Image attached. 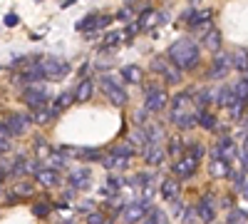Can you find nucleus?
Listing matches in <instances>:
<instances>
[{"instance_id": "obj_1", "label": "nucleus", "mask_w": 248, "mask_h": 224, "mask_svg": "<svg viewBox=\"0 0 248 224\" xmlns=\"http://www.w3.org/2000/svg\"><path fill=\"white\" fill-rule=\"evenodd\" d=\"M169 60L179 70H194L199 65V45L191 37H181L169 48Z\"/></svg>"}, {"instance_id": "obj_2", "label": "nucleus", "mask_w": 248, "mask_h": 224, "mask_svg": "<svg viewBox=\"0 0 248 224\" xmlns=\"http://www.w3.org/2000/svg\"><path fill=\"white\" fill-rule=\"evenodd\" d=\"M99 83H102V90H105V95L109 97L112 105H117V107L127 105V90L122 87V83H117V80L109 77V75H102Z\"/></svg>"}, {"instance_id": "obj_3", "label": "nucleus", "mask_w": 248, "mask_h": 224, "mask_svg": "<svg viewBox=\"0 0 248 224\" xmlns=\"http://www.w3.org/2000/svg\"><path fill=\"white\" fill-rule=\"evenodd\" d=\"M47 87L43 85V83H35V85H30L25 92H23V100H25V105L35 112V110H43L45 107V103H47Z\"/></svg>"}, {"instance_id": "obj_4", "label": "nucleus", "mask_w": 248, "mask_h": 224, "mask_svg": "<svg viewBox=\"0 0 248 224\" xmlns=\"http://www.w3.org/2000/svg\"><path fill=\"white\" fill-rule=\"evenodd\" d=\"M149 202H144V199H139V202H129L127 207L122 209V222L124 224H139L144 217L149 214Z\"/></svg>"}, {"instance_id": "obj_5", "label": "nucleus", "mask_w": 248, "mask_h": 224, "mask_svg": "<svg viewBox=\"0 0 248 224\" xmlns=\"http://www.w3.org/2000/svg\"><path fill=\"white\" fill-rule=\"evenodd\" d=\"M40 65H43L45 77H50V80H62L70 72V63H67V60H62V57H45Z\"/></svg>"}, {"instance_id": "obj_6", "label": "nucleus", "mask_w": 248, "mask_h": 224, "mask_svg": "<svg viewBox=\"0 0 248 224\" xmlns=\"http://www.w3.org/2000/svg\"><path fill=\"white\" fill-rule=\"evenodd\" d=\"M236 142L231 139V137H223V139H218V145L214 147V159H223V162H231L236 159Z\"/></svg>"}, {"instance_id": "obj_7", "label": "nucleus", "mask_w": 248, "mask_h": 224, "mask_svg": "<svg viewBox=\"0 0 248 224\" xmlns=\"http://www.w3.org/2000/svg\"><path fill=\"white\" fill-rule=\"evenodd\" d=\"M231 68H233V57L229 52H218L216 60H214V65H211V70H209V77H226Z\"/></svg>"}, {"instance_id": "obj_8", "label": "nucleus", "mask_w": 248, "mask_h": 224, "mask_svg": "<svg viewBox=\"0 0 248 224\" xmlns=\"http://www.w3.org/2000/svg\"><path fill=\"white\" fill-rule=\"evenodd\" d=\"M196 165H199V159L191 157V155H186V157H179L174 165H171V172L176 177H191L196 172Z\"/></svg>"}, {"instance_id": "obj_9", "label": "nucleus", "mask_w": 248, "mask_h": 224, "mask_svg": "<svg viewBox=\"0 0 248 224\" xmlns=\"http://www.w3.org/2000/svg\"><path fill=\"white\" fill-rule=\"evenodd\" d=\"M167 103H169V95L164 92L161 87H156V90H152V92L147 95V103H144V110H147V112H159V110L167 107Z\"/></svg>"}, {"instance_id": "obj_10", "label": "nucleus", "mask_w": 248, "mask_h": 224, "mask_svg": "<svg viewBox=\"0 0 248 224\" xmlns=\"http://www.w3.org/2000/svg\"><path fill=\"white\" fill-rule=\"evenodd\" d=\"M30 122H32L30 115L15 112V115H10V117L5 120V127H8V132H10V137H13V135H23V132L30 127Z\"/></svg>"}, {"instance_id": "obj_11", "label": "nucleus", "mask_w": 248, "mask_h": 224, "mask_svg": "<svg viewBox=\"0 0 248 224\" xmlns=\"http://www.w3.org/2000/svg\"><path fill=\"white\" fill-rule=\"evenodd\" d=\"M171 122L179 130H191L196 125V115L191 112V107H184V110H171Z\"/></svg>"}, {"instance_id": "obj_12", "label": "nucleus", "mask_w": 248, "mask_h": 224, "mask_svg": "<svg viewBox=\"0 0 248 224\" xmlns=\"http://www.w3.org/2000/svg\"><path fill=\"white\" fill-rule=\"evenodd\" d=\"M109 23V15H99V13H92L87 17H82L77 23V30L85 33V30H97V28H105Z\"/></svg>"}, {"instance_id": "obj_13", "label": "nucleus", "mask_w": 248, "mask_h": 224, "mask_svg": "<svg viewBox=\"0 0 248 224\" xmlns=\"http://www.w3.org/2000/svg\"><path fill=\"white\" fill-rule=\"evenodd\" d=\"M194 209H196L199 219L206 222V224L216 219V207H214V199H211V197H201V199H199V205H196Z\"/></svg>"}, {"instance_id": "obj_14", "label": "nucleus", "mask_w": 248, "mask_h": 224, "mask_svg": "<svg viewBox=\"0 0 248 224\" xmlns=\"http://www.w3.org/2000/svg\"><path fill=\"white\" fill-rule=\"evenodd\" d=\"M241 103V100H238V95H236V90L233 87H229V85H223L218 92H216V105L218 107H236Z\"/></svg>"}, {"instance_id": "obj_15", "label": "nucleus", "mask_w": 248, "mask_h": 224, "mask_svg": "<svg viewBox=\"0 0 248 224\" xmlns=\"http://www.w3.org/2000/svg\"><path fill=\"white\" fill-rule=\"evenodd\" d=\"M90 185H92V172H90L87 167L70 172V187H72V190H87Z\"/></svg>"}, {"instance_id": "obj_16", "label": "nucleus", "mask_w": 248, "mask_h": 224, "mask_svg": "<svg viewBox=\"0 0 248 224\" xmlns=\"http://www.w3.org/2000/svg\"><path fill=\"white\" fill-rule=\"evenodd\" d=\"M164 157H167V150H164L161 145H147L144 147V159H147V165H152V167L161 165Z\"/></svg>"}, {"instance_id": "obj_17", "label": "nucleus", "mask_w": 248, "mask_h": 224, "mask_svg": "<svg viewBox=\"0 0 248 224\" xmlns=\"http://www.w3.org/2000/svg\"><path fill=\"white\" fill-rule=\"evenodd\" d=\"M94 92V80L92 77H82L79 85H77V92H75V100L77 103H87Z\"/></svg>"}, {"instance_id": "obj_18", "label": "nucleus", "mask_w": 248, "mask_h": 224, "mask_svg": "<svg viewBox=\"0 0 248 224\" xmlns=\"http://www.w3.org/2000/svg\"><path fill=\"white\" fill-rule=\"evenodd\" d=\"M159 192H161V197L167 199V202H174V199H179V192H181V185L176 179H164L161 182V187H159Z\"/></svg>"}, {"instance_id": "obj_19", "label": "nucleus", "mask_w": 248, "mask_h": 224, "mask_svg": "<svg viewBox=\"0 0 248 224\" xmlns=\"http://www.w3.org/2000/svg\"><path fill=\"white\" fill-rule=\"evenodd\" d=\"M201 43H203V48H206V50H211V52H218V50H221V33H218L216 28H209V30L203 33Z\"/></svg>"}, {"instance_id": "obj_20", "label": "nucleus", "mask_w": 248, "mask_h": 224, "mask_svg": "<svg viewBox=\"0 0 248 224\" xmlns=\"http://www.w3.org/2000/svg\"><path fill=\"white\" fill-rule=\"evenodd\" d=\"M159 23H164V15L156 13V10H144V13L139 15V20H137L139 28H154V25H159Z\"/></svg>"}, {"instance_id": "obj_21", "label": "nucleus", "mask_w": 248, "mask_h": 224, "mask_svg": "<svg viewBox=\"0 0 248 224\" xmlns=\"http://www.w3.org/2000/svg\"><path fill=\"white\" fill-rule=\"evenodd\" d=\"M35 179H37L43 187H55V185H60V172L43 167V170H40V172L35 174Z\"/></svg>"}, {"instance_id": "obj_22", "label": "nucleus", "mask_w": 248, "mask_h": 224, "mask_svg": "<svg viewBox=\"0 0 248 224\" xmlns=\"http://www.w3.org/2000/svg\"><path fill=\"white\" fill-rule=\"evenodd\" d=\"M32 182H15V187H13V192L8 194V202H15V199H20V197H32Z\"/></svg>"}, {"instance_id": "obj_23", "label": "nucleus", "mask_w": 248, "mask_h": 224, "mask_svg": "<svg viewBox=\"0 0 248 224\" xmlns=\"http://www.w3.org/2000/svg\"><path fill=\"white\" fill-rule=\"evenodd\" d=\"M209 172H211L214 177H231L233 167L229 165V162H223V159H211V162H209Z\"/></svg>"}, {"instance_id": "obj_24", "label": "nucleus", "mask_w": 248, "mask_h": 224, "mask_svg": "<svg viewBox=\"0 0 248 224\" xmlns=\"http://www.w3.org/2000/svg\"><path fill=\"white\" fill-rule=\"evenodd\" d=\"M107 170H114V172H122V170H127L129 167V159H124V157H119V155H109V157H105V162H102Z\"/></svg>"}, {"instance_id": "obj_25", "label": "nucleus", "mask_w": 248, "mask_h": 224, "mask_svg": "<svg viewBox=\"0 0 248 224\" xmlns=\"http://www.w3.org/2000/svg\"><path fill=\"white\" fill-rule=\"evenodd\" d=\"M122 77L127 80V83H141V80H144V70L137 68V65H124L122 68Z\"/></svg>"}, {"instance_id": "obj_26", "label": "nucleus", "mask_w": 248, "mask_h": 224, "mask_svg": "<svg viewBox=\"0 0 248 224\" xmlns=\"http://www.w3.org/2000/svg\"><path fill=\"white\" fill-rule=\"evenodd\" d=\"M196 125H201L203 130H216L218 125H216V117L209 112V110H201L199 115H196Z\"/></svg>"}, {"instance_id": "obj_27", "label": "nucleus", "mask_w": 248, "mask_h": 224, "mask_svg": "<svg viewBox=\"0 0 248 224\" xmlns=\"http://www.w3.org/2000/svg\"><path fill=\"white\" fill-rule=\"evenodd\" d=\"M231 57H233V68H236V70L248 72V50H246V48H238Z\"/></svg>"}, {"instance_id": "obj_28", "label": "nucleus", "mask_w": 248, "mask_h": 224, "mask_svg": "<svg viewBox=\"0 0 248 224\" xmlns=\"http://www.w3.org/2000/svg\"><path fill=\"white\" fill-rule=\"evenodd\" d=\"M72 100H75V97H72V95H70V92H60V95H57V97H55V105H52V107H50V110H52V115H55V117H57V115H60V112H62V110H65V107H67V105H70V103H72Z\"/></svg>"}, {"instance_id": "obj_29", "label": "nucleus", "mask_w": 248, "mask_h": 224, "mask_svg": "<svg viewBox=\"0 0 248 224\" xmlns=\"http://www.w3.org/2000/svg\"><path fill=\"white\" fill-rule=\"evenodd\" d=\"M184 107H191V95L189 92H179L171 97V110H184Z\"/></svg>"}, {"instance_id": "obj_30", "label": "nucleus", "mask_w": 248, "mask_h": 224, "mask_svg": "<svg viewBox=\"0 0 248 224\" xmlns=\"http://www.w3.org/2000/svg\"><path fill=\"white\" fill-rule=\"evenodd\" d=\"M164 80H167V83H171V85L181 83V70H179L174 63H169V65H167V70H164Z\"/></svg>"}, {"instance_id": "obj_31", "label": "nucleus", "mask_w": 248, "mask_h": 224, "mask_svg": "<svg viewBox=\"0 0 248 224\" xmlns=\"http://www.w3.org/2000/svg\"><path fill=\"white\" fill-rule=\"evenodd\" d=\"M52 117H55V115H52L50 107H43V110H35V112H32V122H37V125H47Z\"/></svg>"}, {"instance_id": "obj_32", "label": "nucleus", "mask_w": 248, "mask_h": 224, "mask_svg": "<svg viewBox=\"0 0 248 224\" xmlns=\"http://www.w3.org/2000/svg\"><path fill=\"white\" fill-rule=\"evenodd\" d=\"M28 165H30V159L28 157H17L15 162H13V165H10V174H25L28 172Z\"/></svg>"}, {"instance_id": "obj_33", "label": "nucleus", "mask_w": 248, "mask_h": 224, "mask_svg": "<svg viewBox=\"0 0 248 224\" xmlns=\"http://www.w3.org/2000/svg\"><path fill=\"white\" fill-rule=\"evenodd\" d=\"M124 37H127V35H124V30H112V33H107V37H105V48H117Z\"/></svg>"}, {"instance_id": "obj_34", "label": "nucleus", "mask_w": 248, "mask_h": 224, "mask_svg": "<svg viewBox=\"0 0 248 224\" xmlns=\"http://www.w3.org/2000/svg\"><path fill=\"white\" fill-rule=\"evenodd\" d=\"M134 152H137V147L132 145V139H129V142H124V145H119V147H114V150H112V155H119V157H124V159H129V157H132Z\"/></svg>"}, {"instance_id": "obj_35", "label": "nucleus", "mask_w": 248, "mask_h": 224, "mask_svg": "<svg viewBox=\"0 0 248 224\" xmlns=\"http://www.w3.org/2000/svg\"><path fill=\"white\" fill-rule=\"evenodd\" d=\"M211 17H214V13H211V10H201V13H196L191 28H203V25H209V23H211Z\"/></svg>"}, {"instance_id": "obj_36", "label": "nucleus", "mask_w": 248, "mask_h": 224, "mask_svg": "<svg viewBox=\"0 0 248 224\" xmlns=\"http://www.w3.org/2000/svg\"><path fill=\"white\" fill-rule=\"evenodd\" d=\"M10 150V132L5 127V122H0V155Z\"/></svg>"}, {"instance_id": "obj_37", "label": "nucleus", "mask_w": 248, "mask_h": 224, "mask_svg": "<svg viewBox=\"0 0 248 224\" xmlns=\"http://www.w3.org/2000/svg\"><path fill=\"white\" fill-rule=\"evenodd\" d=\"M50 209H52V207H50V202H47V199H40V202H35L32 214H35V217H47Z\"/></svg>"}, {"instance_id": "obj_38", "label": "nucleus", "mask_w": 248, "mask_h": 224, "mask_svg": "<svg viewBox=\"0 0 248 224\" xmlns=\"http://www.w3.org/2000/svg\"><path fill=\"white\" fill-rule=\"evenodd\" d=\"M65 165H67V159L62 157V155H55V152H52V155H50V159H47V170H55V172H57V170H62Z\"/></svg>"}, {"instance_id": "obj_39", "label": "nucleus", "mask_w": 248, "mask_h": 224, "mask_svg": "<svg viewBox=\"0 0 248 224\" xmlns=\"http://www.w3.org/2000/svg\"><path fill=\"white\" fill-rule=\"evenodd\" d=\"M233 90H236V95H238L241 103H248V77H246V80H238V83L233 85Z\"/></svg>"}, {"instance_id": "obj_40", "label": "nucleus", "mask_w": 248, "mask_h": 224, "mask_svg": "<svg viewBox=\"0 0 248 224\" xmlns=\"http://www.w3.org/2000/svg\"><path fill=\"white\" fill-rule=\"evenodd\" d=\"M164 219H167V217H164V212H159V209H149V214L141 219V224H161Z\"/></svg>"}, {"instance_id": "obj_41", "label": "nucleus", "mask_w": 248, "mask_h": 224, "mask_svg": "<svg viewBox=\"0 0 248 224\" xmlns=\"http://www.w3.org/2000/svg\"><path fill=\"white\" fill-rule=\"evenodd\" d=\"M211 100H216V95H214L211 90H201V92L196 95V105H199V107H206Z\"/></svg>"}, {"instance_id": "obj_42", "label": "nucleus", "mask_w": 248, "mask_h": 224, "mask_svg": "<svg viewBox=\"0 0 248 224\" xmlns=\"http://www.w3.org/2000/svg\"><path fill=\"white\" fill-rule=\"evenodd\" d=\"M122 190V179L119 177H109L107 185H105V194H117Z\"/></svg>"}, {"instance_id": "obj_43", "label": "nucleus", "mask_w": 248, "mask_h": 224, "mask_svg": "<svg viewBox=\"0 0 248 224\" xmlns=\"http://www.w3.org/2000/svg\"><path fill=\"white\" fill-rule=\"evenodd\" d=\"M35 150H37L40 157H45V159H50V155H52V147L47 145L45 139H37V142H35Z\"/></svg>"}, {"instance_id": "obj_44", "label": "nucleus", "mask_w": 248, "mask_h": 224, "mask_svg": "<svg viewBox=\"0 0 248 224\" xmlns=\"http://www.w3.org/2000/svg\"><path fill=\"white\" fill-rule=\"evenodd\" d=\"M184 147H186V145H184V142H181L179 137L169 139V155H171V157H179V155L184 152Z\"/></svg>"}, {"instance_id": "obj_45", "label": "nucleus", "mask_w": 248, "mask_h": 224, "mask_svg": "<svg viewBox=\"0 0 248 224\" xmlns=\"http://www.w3.org/2000/svg\"><path fill=\"white\" fill-rule=\"evenodd\" d=\"M184 224H201L196 209H186V212H184Z\"/></svg>"}, {"instance_id": "obj_46", "label": "nucleus", "mask_w": 248, "mask_h": 224, "mask_svg": "<svg viewBox=\"0 0 248 224\" xmlns=\"http://www.w3.org/2000/svg\"><path fill=\"white\" fill-rule=\"evenodd\" d=\"M248 219V212H231L229 214V224H243Z\"/></svg>"}, {"instance_id": "obj_47", "label": "nucleus", "mask_w": 248, "mask_h": 224, "mask_svg": "<svg viewBox=\"0 0 248 224\" xmlns=\"http://www.w3.org/2000/svg\"><path fill=\"white\" fill-rule=\"evenodd\" d=\"M87 224H107V217L99 214V212H92V214L87 217Z\"/></svg>"}, {"instance_id": "obj_48", "label": "nucleus", "mask_w": 248, "mask_h": 224, "mask_svg": "<svg viewBox=\"0 0 248 224\" xmlns=\"http://www.w3.org/2000/svg\"><path fill=\"white\" fill-rule=\"evenodd\" d=\"M189 155H191V157H196V159H201V157H203V147L199 145V142H194L191 150H189Z\"/></svg>"}, {"instance_id": "obj_49", "label": "nucleus", "mask_w": 248, "mask_h": 224, "mask_svg": "<svg viewBox=\"0 0 248 224\" xmlns=\"http://www.w3.org/2000/svg\"><path fill=\"white\" fill-rule=\"evenodd\" d=\"M17 23H20V20H17L15 13H8V15H5V25H8V28H15Z\"/></svg>"}, {"instance_id": "obj_50", "label": "nucleus", "mask_w": 248, "mask_h": 224, "mask_svg": "<svg viewBox=\"0 0 248 224\" xmlns=\"http://www.w3.org/2000/svg\"><path fill=\"white\" fill-rule=\"evenodd\" d=\"M132 13H134V10H132V8L127 5L124 10H119V13H117V17H119V20H129V17H132Z\"/></svg>"}, {"instance_id": "obj_51", "label": "nucleus", "mask_w": 248, "mask_h": 224, "mask_svg": "<svg viewBox=\"0 0 248 224\" xmlns=\"http://www.w3.org/2000/svg\"><path fill=\"white\" fill-rule=\"evenodd\" d=\"M241 194H243V197H246V199H248V179H246V182H243V187H241Z\"/></svg>"}, {"instance_id": "obj_52", "label": "nucleus", "mask_w": 248, "mask_h": 224, "mask_svg": "<svg viewBox=\"0 0 248 224\" xmlns=\"http://www.w3.org/2000/svg\"><path fill=\"white\" fill-rule=\"evenodd\" d=\"M5 174H8V172H5L3 167H0V182H5Z\"/></svg>"}]
</instances>
